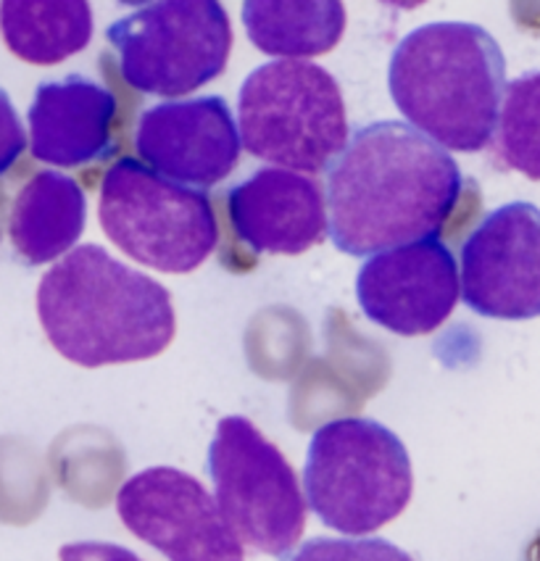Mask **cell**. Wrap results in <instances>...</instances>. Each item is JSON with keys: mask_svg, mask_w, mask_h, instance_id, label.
<instances>
[{"mask_svg": "<svg viewBox=\"0 0 540 561\" xmlns=\"http://www.w3.org/2000/svg\"><path fill=\"white\" fill-rule=\"evenodd\" d=\"M461 187L457 161L412 124H367L328 169L330 240L348 256H377L435 238Z\"/></svg>", "mask_w": 540, "mask_h": 561, "instance_id": "obj_1", "label": "cell"}, {"mask_svg": "<svg viewBox=\"0 0 540 561\" xmlns=\"http://www.w3.org/2000/svg\"><path fill=\"white\" fill-rule=\"evenodd\" d=\"M37 317L58 354L88 369L164 354L177 330L164 285L101 245L74 248L43 274Z\"/></svg>", "mask_w": 540, "mask_h": 561, "instance_id": "obj_2", "label": "cell"}, {"mask_svg": "<svg viewBox=\"0 0 540 561\" xmlns=\"http://www.w3.org/2000/svg\"><path fill=\"white\" fill-rule=\"evenodd\" d=\"M388 88L416 133L440 148L478 153L496 135L506 58L478 24L433 22L393 50Z\"/></svg>", "mask_w": 540, "mask_h": 561, "instance_id": "obj_3", "label": "cell"}, {"mask_svg": "<svg viewBox=\"0 0 540 561\" xmlns=\"http://www.w3.org/2000/svg\"><path fill=\"white\" fill-rule=\"evenodd\" d=\"M306 504L322 525L369 535L401 517L414 491L412 459L393 430L346 416L311 435L303 467Z\"/></svg>", "mask_w": 540, "mask_h": 561, "instance_id": "obj_4", "label": "cell"}, {"mask_svg": "<svg viewBox=\"0 0 540 561\" xmlns=\"http://www.w3.org/2000/svg\"><path fill=\"white\" fill-rule=\"evenodd\" d=\"M238 127L253 159L288 172H328L351 140L335 77L306 61L251 71L238 95Z\"/></svg>", "mask_w": 540, "mask_h": 561, "instance_id": "obj_5", "label": "cell"}, {"mask_svg": "<svg viewBox=\"0 0 540 561\" xmlns=\"http://www.w3.org/2000/svg\"><path fill=\"white\" fill-rule=\"evenodd\" d=\"M103 232L129 259L151 270L187 274L211 256L219 225L206 193L119 159L101 182Z\"/></svg>", "mask_w": 540, "mask_h": 561, "instance_id": "obj_6", "label": "cell"}, {"mask_svg": "<svg viewBox=\"0 0 540 561\" xmlns=\"http://www.w3.org/2000/svg\"><path fill=\"white\" fill-rule=\"evenodd\" d=\"M214 499L240 543L288 557L306 527V495L283 451L245 416H225L208 446Z\"/></svg>", "mask_w": 540, "mask_h": 561, "instance_id": "obj_7", "label": "cell"}, {"mask_svg": "<svg viewBox=\"0 0 540 561\" xmlns=\"http://www.w3.org/2000/svg\"><path fill=\"white\" fill-rule=\"evenodd\" d=\"M127 84L146 95H187L217 80L232 50V27L217 0L148 3L106 32Z\"/></svg>", "mask_w": 540, "mask_h": 561, "instance_id": "obj_8", "label": "cell"}, {"mask_svg": "<svg viewBox=\"0 0 540 561\" xmlns=\"http://www.w3.org/2000/svg\"><path fill=\"white\" fill-rule=\"evenodd\" d=\"M125 527L169 561H245L235 530L193 474L151 467L133 474L116 493Z\"/></svg>", "mask_w": 540, "mask_h": 561, "instance_id": "obj_9", "label": "cell"}, {"mask_svg": "<svg viewBox=\"0 0 540 561\" xmlns=\"http://www.w3.org/2000/svg\"><path fill=\"white\" fill-rule=\"evenodd\" d=\"M461 301L504 322L540 317V208L498 206L461 245Z\"/></svg>", "mask_w": 540, "mask_h": 561, "instance_id": "obj_10", "label": "cell"}, {"mask_svg": "<svg viewBox=\"0 0 540 561\" xmlns=\"http://www.w3.org/2000/svg\"><path fill=\"white\" fill-rule=\"evenodd\" d=\"M459 298L457 259L438 238L377 253L356 277V301L364 314L403 337L438 330Z\"/></svg>", "mask_w": 540, "mask_h": 561, "instance_id": "obj_11", "label": "cell"}, {"mask_svg": "<svg viewBox=\"0 0 540 561\" xmlns=\"http://www.w3.org/2000/svg\"><path fill=\"white\" fill-rule=\"evenodd\" d=\"M135 148L161 178L211 187L238 167L243 140L225 98L204 95L142 111Z\"/></svg>", "mask_w": 540, "mask_h": 561, "instance_id": "obj_12", "label": "cell"}, {"mask_svg": "<svg viewBox=\"0 0 540 561\" xmlns=\"http://www.w3.org/2000/svg\"><path fill=\"white\" fill-rule=\"evenodd\" d=\"M232 232L253 253L296 256L328 232L322 187L288 169H258L227 193Z\"/></svg>", "mask_w": 540, "mask_h": 561, "instance_id": "obj_13", "label": "cell"}, {"mask_svg": "<svg viewBox=\"0 0 540 561\" xmlns=\"http://www.w3.org/2000/svg\"><path fill=\"white\" fill-rule=\"evenodd\" d=\"M116 95L82 75L41 82L30 106V151L50 167H88L114 153Z\"/></svg>", "mask_w": 540, "mask_h": 561, "instance_id": "obj_14", "label": "cell"}, {"mask_svg": "<svg viewBox=\"0 0 540 561\" xmlns=\"http://www.w3.org/2000/svg\"><path fill=\"white\" fill-rule=\"evenodd\" d=\"M84 221L88 201L80 182L54 169H43L30 178L11 206V245L27 266L61 261L82 238Z\"/></svg>", "mask_w": 540, "mask_h": 561, "instance_id": "obj_15", "label": "cell"}, {"mask_svg": "<svg viewBox=\"0 0 540 561\" xmlns=\"http://www.w3.org/2000/svg\"><path fill=\"white\" fill-rule=\"evenodd\" d=\"M0 35L22 61L54 67L88 48L93 11L84 0H3Z\"/></svg>", "mask_w": 540, "mask_h": 561, "instance_id": "obj_16", "label": "cell"}, {"mask_svg": "<svg viewBox=\"0 0 540 561\" xmlns=\"http://www.w3.org/2000/svg\"><path fill=\"white\" fill-rule=\"evenodd\" d=\"M243 24L262 54L298 61L335 48L346 30V9L337 0H249Z\"/></svg>", "mask_w": 540, "mask_h": 561, "instance_id": "obj_17", "label": "cell"}, {"mask_svg": "<svg viewBox=\"0 0 540 561\" xmlns=\"http://www.w3.org/2000/svg\"><path fill=\"white\" fill-rule=\"evenodd\" d=\"M496 151L506 167L540 182V71L506 84L501 101Z\"/></svg>", "mask_w": 540, "mask_h": 561, "instance_id": "obj_18", "label": "cell"}, {"mask_svg": "<svg viewBox=\"0 0 540 561\" xmlns=\"http://www.w3.org/2000/svg\"><path fill=\"white\" fill-rule=\"evenodd\" d=\"M283 561H414V557L382 538H314Z\"/></svg>", "mask_w": 540, "mask_h": 561, "instance_id": "obj_19", "label": "cell"}, {"mask_svg": "<svg viewBox=\"0 0 540 561\" xmlns=\"http://www.w3.org/2000/svg\"><path fill=\"white\" fill-rule=\"evenodd\" d=\"M24 151H27V133H24L9 93L0 88V178L14 169Z\"/></svg>", "mask_w": 540, "mask_h": 561, "instance_id": "obj_20", "label": "cell"}, {"mask_svg": "<svg viewBox=\"0 0 540 561\" xmlns=\"http://www.w3.org/2000/svg\"><path fill=\"white\" fill-rule=\"evenodd\" d=\"M58 561H142L125 546L97 543V540H82V543H69L58 551Z\"/></svg>", "mask_w": 540, "mask_h": 561, "instance_id": "obj_21", "label": "cell"}]
</instances>
